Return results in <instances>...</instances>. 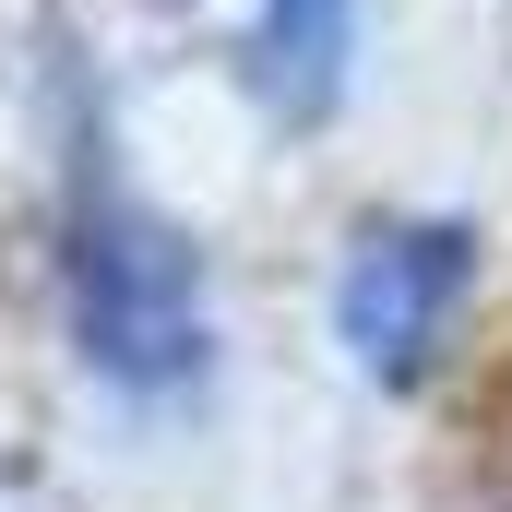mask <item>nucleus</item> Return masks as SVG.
I'll use <instances>...</instances> for the list:
<instances>
[{
	"label": "nucleus",
	"mask_w": 512,
	"mask_h": 512,
	"mask_svg": "<svg viewBox=\"0 0 512 512\" xmlns=\"http://www.w3.org/2000/svg\"><path fill=\"white\" fill-rule=\"evenodd\" d=\"M0 512H48V501H36V477H24V453H12V441H0Z\"/></svg>",
	"instance_id": "nucleus-4"
},
{
	"label": "nucleus",
	"mask_w": 512,
	"mask_h": 512,
	"mask_svg": "<svg viewBox=\"0 0 512 512\" xmlns=\"http://www.w3.org/2000/svg\"><path fill=\"white\" fill-rule=\"evenodd\" d=\"M465 298H477V227H453V215H382V227H358V251L334 274V334H346V358L382 393H417L453 358Z\"/></svg>",
	"instance_id": "nucleus-2"
},
{
	"label": "nucleus",
	"mask_w": 512,
	"mask_h": 512,
	"mask_svg": "<svg viewBox=\"0 0 512 512\" xmlns=\"http://www.w3.org/2000/svg\"><path fill=\"white\" fill-rule=\"evenodd\" d=\"M60 310H72V358L131 405H167L215 370L203 239L131 191L96 108H72V143H60Z\"/></svg>",
	"instance_id": "nucleus-1"
},
{
	"label": "nucleus",
	"mask_w": 512,
	"mask_h": 512,
	"mask_svg": "<svg viewBox=\"0 0 512 512\" xmlns=\"http://www.w3.org/2000/svg\"><path fill=\"white\" fill-rule=\"evenodd\" d=\"M167 12L203 24L215 60L239 72V96L286 131L334 120L358 84V0H167Z\"/></svg>",
	"instance_id": "nucleus-3"
}]
</instances>
